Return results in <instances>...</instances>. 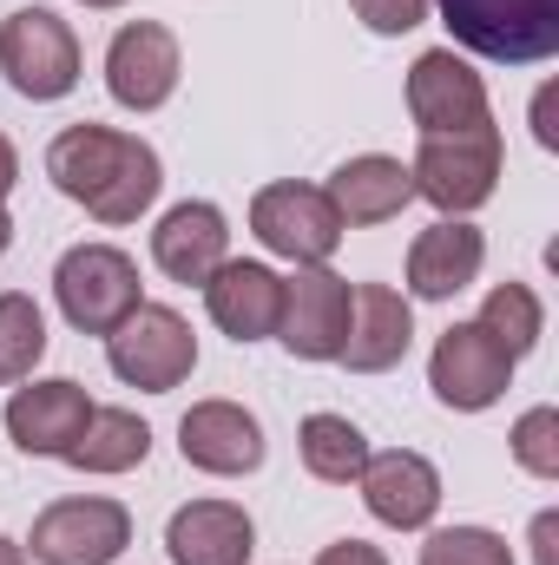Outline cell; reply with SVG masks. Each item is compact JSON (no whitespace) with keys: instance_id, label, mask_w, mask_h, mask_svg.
Masks as SVG:
<instances>
[{"instance_id":"9a60e30c","label":"cell","mask_w":559,"mask_h":565,"mask_svg":"<svg viewBox=\"0 0 559 565\" xmlns=\"http://www.w3.org/2000/svg\"><path fill=\"white\" fill-rule=\"evenodd\" d=\"M356 487H362V507L382 526H395V533H421L441 513V473H434V460L415 454V447L369 454L362 473H356Z\"/></svg>"},{"instance_id":"484cf974","label":"cell","mask_w":559,"mask_h":565,"mask_svg":"<svg viewBox=\"0 0 559 565\" xmlns=\"http://www.w3.org/2000/svg\"><path fill=\"white\" fill-rule=\"evenodd\" d=\"M421 565H514V546L487 526H441L421 540Z\"/></svg>"},{"instance_id":"d4e9b609","label":"cell","mask_w":559,"mask_h":565,"mask_svg":"<svg viewBox=\"0 0 559 565\" xmlns=\"http://www.w3.org/2000/svg\"><path fill=\"white\" fill-rule=\"evenodd\" d=\"M46 355V316L27 289H0V388L27 382Z\"/></svg>"},{"instance_id":"9c48e42d","label":"cell","mask_w":559,"mask_h":565,"mask_svg":"<svg viewBox=\"0 0 559 565\" xmlns=\"http://www.w3.org/2000/svg\"><path fill=\"white\" fill-rule=\"evenodd\" d=\"M507 382H514V355L481 322H447L441 329V342L428 355V388H434L441 408L481 415V408H494L507 395Z\"/></svg>"},{"instance_id":"3957f363","label":"cell","mask_w":559,"mask_h":565,"mask_svg":"<svg viewBox=\"0 0 559 565\" xmlns=\"http://www.w3.org/2000/svg\"><path fill=\"white\" fill-rule=\"evenodd\" d=\"M447 33L500 66H540L559 53V0H428Z\"/></svg>"},{"instance_id":"e0dca14e","label":"cell","mask_w":559,"mask_h":565,"mask_svg":"<svg viewBox=\"0 0 559 565\" xmlns=\"http://www.w3.org/2000/svg\"><path fill=\"white\" fill-rule=\"evenodd\" d=\"M204 309L211 322L244 349V342H264L277 335L283 316V277L271 264H251V257H224L211 277H204Z\"/></svg>"},{"instance_id":"4dcf8cb0","label":"cell","mask_w":559,"mask_h":565,"mask_svg":"<svg viewBox=\"0 0 559 565\" xmlns=\"http://www.w3.org/2000/svg\"><path fill=\"white\" fill-rule=\"evenodd\" d=\"M553 513H540V520H534V553H540V565H553Z\"/></svg>"},{"instance_id":"603a6c76","label":"cell","mask_w":559,"mask_h":565,"mask_svg":"<svg viewBox=\"0 0 559 565\" xmlns=\"http://www.w3.org/2000/svg\"><path fill=\"white\" fill-rule=\"evenodd\" d=\"M296 454H303L309 480L349 487V480L362 473V460H369V434L349 422V415H303V427H296Z\"/></svg>"},{"instance_id":"d6a6232c","label":"cell","mask_w":559,"mask_h":565,"mask_svg":"<svg viewBox=\"0 0 559 565\" xmlns=\"http://www.w3.org/2000/svg\"><path fill=\"white\" fill-rule=\"evenodd\" d=\"M7 244H13V217L0 211V257H7Z\"/></svg>"},{"instance_id":"277c9868","label":"cell","mask_w":559,"mask_h":565,"mask_svg":"<svg viewBox=\"0 0 559 565\" xmlns=\"http://www.w3.org/2000/svg\"><path fill=\"white\" fill-rule=\"evenodd\" d=\"M53 296H60V316L80 335H113L145 302V282H139V264L119 244H73L53 264Z\"/></svg>"},{"instance_id":"5bb4252c","label":"cell","mask_w":559,"mask_h":565,"mask_svg":"<svg viewBox=\"0 0 559 565\" xmlns=\"http://www.w3.org/2000/svg\"><path fill=\"white\" fill-rule=\"evenodd\" d=\"M86 422H93V395L73 375L13 388V402H7V434L27 460H66V447L86 434Z\"/></svg>"},{"instance_id":"30bf717a","label":"cell","mask_w":559,"mask_h":565,"mask_svg":"<svg viewBox=\"0 0 559 565\" xmlns=\"http://www.w3.org/2000/svg\"><path fill=\"white\" fill-rule=\"evenodd\" d=\"M349 302H356L349 277H336L329 264H296V277H283L277 342L296 362H336L349 335Z\"/></svg>"},{"instance_id":"5b68a950","label":"cell","mask_w":559,"mask_h":565,"mask_svg":"<svg viewBox=\"0 0 559 565\" xmlns=\"http://www.w3.org/2000/svg\"><path fill=\"white\" fill-rule=\"evenodd\" d=\"M0 73L33 106L66 99L80 86V33L53 7H20L0 20Z\"/></svg>"},{"instance_id":"f1b7e54d","label":"cell","mask_w":559,"mask_h":565,"mask_svg":"<svg viewBox=\"0 0 559 565\" xmlns=\"http://www.w3.org/2000/svg\"><path fill=\"white\" fill-rule=\"evenodd\" d=\"M316 565H389L382 546H369V540H336V546H323Z\"/></svg>"},{"instance_id":"83f0119b","label":"cell","mask_w":559,"mask_h":565,"mask_svg":"<svg viewBox=\"0 0 559 565\" xmlns=\"http://www.w3.org/2000/svg\"><path fill=\"white\" fill-rule=\"evenodd\" d=\"M349 13H356L369 33L395 40V33H415L421 20H428V0H349Z\"/></svg>"},{"instance_id":"8992f818","label":"cell","mask_w":559,"mask_h":565,"mask_svg":"<svg viewBox=\"0 0 559 565\" xmlns=\"http://www.w3.org/2000/svg\"><path fill=\"white\" fill-rule=\"evenodd\" d=\"M106 362H113V375H119L126 388H139V395H171V388L191 382V369H198V335H191V322H184L178 309L139 302V309L106 335Z\"/></svg>"},{"instance_id":"4fadbf2b","label":"cell","mask_w":559,"mask_h":565,"mask_svg":"<svg viewBox=\"0 0 559 565\" xmlns=\"http://www.w3.org/2000/svg\"><path fill=\"white\" fill-rule=\"evenodd\" d=\"M178 454L198 473L244 480L264 467V422L244 402H191V415L178 422Z\"/></svg>"},{"instance_id":"d6986e66","label":"cell","mask_w":559,"mask_h":565,"mask_svg":"<svg viewBox=\"0 0 559 565\" xmlns=\"http://www.w3.org/2000/svg\"><path fill=\"white\" fill-rule=\"evenodd\" d=\"M323 191H329V204H336L342 231L389 224V217H402V211L415 204V178H409V164H402V158H389V151H362V158L336 164Z\"/></svg>"},{"instance_id":"cb8c5ba5","label":"cell","mask_w":559,"mask_h":565,"mask_svg":"<svg viewBox=\"0 0 559 565\" xmlns=\"http://www.w3.org/2000/svg\"><path fill=\"white\" fill-rule=\"evenodd\" d=\"M474 322H481V329H487V335H494V342L514 355V362H520V355H527V349L547 335V302H540L527 282H494Z\"/></svg>"},{"instance_id":"2e32d148","label":"cell","mask_w":559,"mask_h":565,"mask_svg":"<svg viewBox=\"0 0 559 565\" xmlns=\"http://www.w3.org/2000/svg\"><path fill=\"white\" fill-rule=\"evenodd\" d=\"M415 342V309L395 282H356L349 302V335H342V369L349 375H389Z\"/></svg>"},{"instance_id":"7c38bea8","label":"cell","mask_w":559,"mask_h":565,"mask_svg":"<svg viewBox=\"0 0 559 565\" xmlns=\"http://www.w3.org/2000/svg\"><path fill=\"white\" fill-rule=\"evenodd\" d=\"M409 119L415 132H467L487 113V79L454 53V46H428L409 66Z\"/></svg>"},{"instance_id":"6da1fadb","label":"cell","mask_w":559,"mask_h":565,"mask_svg":"<svg viewBox=\"0 0 559 565\" xmlns=\"http://www.w3.org/2000/svg\"><path fill=\"white\" fill-rule=\"evenodd\" d=\"M46 178L60 198H73L86 217L99 224H139L145 211L158 204L165 191V164L139 132H119V126H66L60 139L46 145Z\"/></svg>"},{"instance_id":"ffe728a7","label":"cell","mask_w":559,"mask_h":565,"mask_svg":"<svg viewBox=\"0 0 559 565\" xmlns=\"http://www.w3.org/2000/svg\"><path fill=\"white\" fill-rule=\"evenodd\" d=\"M165 553L171 565H251L257 526L238 500H191L165 520Z\"/></svg>"},{"instance_id":"44dd1931","label":"cell","mask_w":559,"mask_h":565,"mask_svg":"<svg viewBox=\"0 0 559 565\" xmlns=\"http://www.w3.org/2000/svg\"><path fill=\"white\" fill-rule=\"evenodd\" d=\"M481 264H487V237L467 217H434L409 244V296L447 302V296H461L467 282L481 277Z\"/></svg>"},{"instance_id":"52a82bcc","label":"cell","mask_w":559,"mask_h":565,"mask_svg":"<svg viewBox=\"0 0 559 565\" xmlns=\"http://www.w3.org/2000/svg\"><path fill=\"white\" fill-rule=\"evenodd\" d=\"M251 237L283 264H329L342 244V217L323 184H264L251 198Z\"/></svg>"},{"instance_id":"1f68e13d","label":"cell","mask_w":559,"mask_h":565,"mask_svg":"<svg viewBox=\"0 0 559 565\" xmlns=\"http://www.w3.org/2000/svg\"><path fill=\"white\" fill-rule=\"evenodd\" d=\"M0 565H27V546H13L7 533H0Z\"/></svg>"},{"instance_id":"7a4b0ae2","label":"cell","mask_w":559,"mask_h":565,"mask_svg":"<svg viewBox=\"0 0 559 565\" xmlns=\"http://www.w3.org/2000/svg\"><path fill=\"white\" fill-rule=\"evenodd\" d=\"M500 164H507V139L494 119H481L467 132H421L409 178H415V198H428L441 217H467L494 198Z\"/></svg>"},{"instance_id":"f546056e","label":"cell","mask_w":559,"mask_h":565,"mask_svg":"<svg viewBox=\"0 0 559 565\" xmlns=\"http://www.w3.org/2000/svg\"><path fill=\"white\" fill-rule=\"evenodd\" d=\"M13 184H20V151H13V145H7V132H0V198H7Z\"/></svg>"},{"instance_id":"4316f807","label":"cell","mask_w":559,"mask_h":565,"mask_svg":"<svg viewBox=\"0 0 559 565\" xmlns=\"http://www.w3.org/2000/svg\"><path fill=\"white\" fill-rule=\"evenodd\" d=\"M507 447H514L520 473L559 480V408H527V415L514 422V434H507Z\"/></svg>"},{"instance_id":"ba28073f","label":"cell","mask_w":559,"mask_h":565,"mask_svg":"<svg viewBox=\"0 0 559 565\" xmlns=\"http://www.w3.org/2000/svg\"><path fill=\"white\" fill-rule=\"evenodd\" d=\"M126 546H133V513L106 493L53 500L33 520V540H27V553L40 565H113Z\"/></svg>"},{"instance_id":"7402d4cb","label":"cell","mask_w":559,"mask_h":565,"mask_svg":"<svg viewBox=\"0 0 559 565\" xmlns=\"http://www.w3.org/2000/svg\"><path fill=\"white\" fill-rule=\"evenodd\" d=\"M145 454H151V427L133 408H93L86 434L66 447V467H80V473H133V467H145Z\"/></svg>"},{"instance_id":"8fae6325","label":"cell","mask_w":559,"mask_h":565,"mask_svg":"<svg viewBox=\"0 0 559 565\" xmlns=\"http://www.w3.org/2000/svg\"><path fill=\"white\" fill-rule=\"evenodd\" d=\"M178 73H184V53L165 20H126L106 46V93L126 113H158L178 93Z\"/></svg>"},{"instance_id":"836d02e7","label":"cell","mask_w":559,"mask_h":565,"mask_svg":"<svg viewBox=\"0 0 559 565\" xmlns=\"http://www.w3.org/2000/svg\"><path fill=\"white\" fill-rule=\"evenodd\" d=\"M80 7H93V13H106V7H126V0H80Z\"/></svg>"},{"instance_id":"ac0fdd59","label":"cell","mask_w":559,"mask_h":565,"mask_svg":"<svg viewBox=\"0 0 559 565\" xmlns=\"http://www.w3.org/2000/svg\"><path fill=\"white\" fill-rule=\"evenodd\" d=\"M224 257H231V224H224V211H218L211 198L171 204V211L158 217V231H151V264L171 282H198V289H204V277H211Z\"/></svg>"}]
</instances>
